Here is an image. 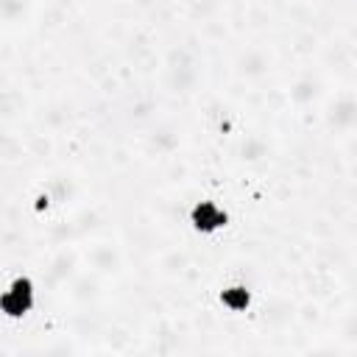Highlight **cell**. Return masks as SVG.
I'll use <instances>...</instances> for the list:
<instances>
[{
    "instance_id": "6da1fadb",
    "label": "cell",
    "mask_w": 357,
    "mask_h": 357,
    "mask_svg": "<svg viewBox=\"0 0 357 357\" xmlns=\"http://www.w3.org/2000/svg\"><path fill=\"white\" fill-rule=\"evenodd\" d=\"M0 307L6 310V315H22L31 307V284L25 279H17L11 290L0 298Z\"/></svg>"
}]
</instances>
